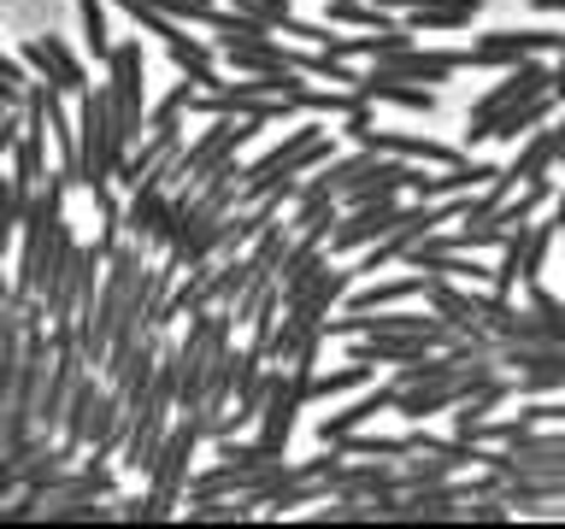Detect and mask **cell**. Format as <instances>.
Instances as JSON below:
<instances>
[{
    "instance_id": "6da1fadb",
    "label": "cell",
    "mask_w": 565,
    "mask_h": 529,
    "mask_svg": "<svg viewBox=\"0 0 565 529\" xmlns=\"http://www.w3.org/2000/svg\"><path fill=\"white\" fill-rule=\"evenodd\" d=\"M100 95H106V130H113L106 153H113V165H118L124 148L141 136V112H148V60H141V42H113Z\"/></svg>"
},
{
    "instance_id": "7a4b0ae2",
    "label": "cell",
    "mask_w": 565,
    "mask_h": 529,
    "mask_svg": "<svg viewBox=\"0 0 565 529\" xmlns=\"http://www.w3.org/2000/svg\"><path fill=\"white\" fill-rule=\"evenodd\" d=\"M194 447H201V418H194V412H177V418L166 423V441H159L153 465L141 471V476H148V500H153L159 518H166V511L183 500V483H189V471H194Z\"/></svg>"
},
{
    "instance_id": "3957f363",
    "label": "cell",
    "mask_w": 565,
    "mask_h": 529,
    "mask_svg": "<svg viewBox=\"0 0 565 529\" xmlns=\"http://www.w3.org/2000/svg\"><path fill=\"white\" fill-rule=\"evenodd\" d=\"M71 130H77V183L88 194L113 188V153H106V95L100 88H83V95H71Z\"/></svg>"
},
{
    "instance_id": "277c9868",
    "label": "cell",
    "mask_w": 565,
    "mask_h": 529,
    "mask_svg": "<svg viewBox=\"0 0 565 529\" xmlns=\"http://www.w3.org/2000/svg\"><path fill=\"white\" fill-rule=\"evenodd\" d=\"M259 130H265L259 118H218L212 130L183 141V148H177V159H183V183H201V176H212L218 165H230V159H236Z\"/></svg>"
},
{
    "instance_id": "5b68a950",
    "label": "cell",
    "mask_w": 565,
    "mask_h": 529,
    "mask_svg": "<svg viewBox=\"0 0 565 529\" xmlns=\"http://www.w3.org/2000/svg\"><path fill=\"white\" fill-rule=\"evenodd\" d=\"M565 35L559 30H489L477 35V47L459 53V71H507L512 60H530V53H542V60H559Z\"/></svg>"
},
{
    "instance_id": "8992f818",
    "label": "cell",
    "mask_w": 565,
    "mask_h": 529,
    "mask_svg": "<svg viewBox=\"0 0 565 529\" xmlns=\"http://www.w3.org/2000/svg\"><path fill=\"white\" fill-rule=\"evenodd\" d=\"M18 65H24V71H35V83H47L53 88V95H83V88H88V65L77 60V47H71L65 42V35H30V42L24 47H18Z\"/></svg>"
},
{
    "instance_id": "52a82bcc",
    "label": "cell",
    "mask_w": 565,
    "mask_h": 529,
    "mask_svg": "<svg viewBox=\"0 0 565 529\" xmlns=\"http://www.w3.org/2000/svg\"><path fill=\"white\" fill-rule=\"evenodd\" d=\"M554 112H559V88L554 95H536V100H519V106H501L489 118H466V153L483 148V141H519L536 123H554Z\"/></svg>"
},
{
    "instance_id": "ba28073f",
    "label": "cell",
    "mask_w": 565,
    "mask_h": 529,
    "mask_svg": "<svg viewBox=\"0 0 565 529\" xmlns=\"http://www.w3.org/2000/svg\"><path fill=\"white\" fill-rule=\"evenodd\" d=\"M353 95L365 106H401V112H436V88L430 83H401V77H383V71H360L353 77Z\"/></svg>"
},
{
    "instance_id": "9c48e42d",
    "label": "cell",
    "mask_w": 565,
    "mask_h": 529,
    "mask_svg": "<svg viewBox=\"0 0 565 529\" xmlns=\"http://www.w3.org/2000/svg\"><path fill=\"white\" fill-rule=\"evenodd\" d=\"M459 506H466V483L441 476V483L401 488L395 506H388V518H459Z\"/></svg>"
},
{
    "instance_id": "30bf717a",
    "label": "cell",
    "mask_w": 565,
    "mask_h": 529,
    "mask_svg": "<svg viewBox=\"0 0 565 529\" xmlns=\"http://www.w3.org/2000/svg\"><path fill=\"white\" fill-rule=\"evenodd\" d=\"M371 71H383V77H401V83H448L459 71V53H424V47H395L383 53V60H371Z\"/></svg>"
},
{
    "instance_id": "8fae6325",
    "label": "cell",
    "mask_w": 565,
    "mask_h": 529,
    "mask_svg": "<svg viewBox=\"0 0 565 529\" xmlns=\"http://www.w3.org/2000/svg\"><path fill=\"white\" fill-rule=\"evenodd\" d=\"M477 12H483V0H430V7L401 12V30L406 35H448V30H466Z\"/></svg>"
},
{
    "instance_id": "7c38bea8",
    "label": "cell",
    "mask_w": 565,
    "mask_h": 529,
    "mask_svg": "<svg viewBox=\"0 0 565 529\" xmlns=\"http://www.w3.org/2000/svg\"><path fill=\"white\" fill-rule=\"evenodd\" d=\"M383 488H395V458H360V465H335L324 476V500L330 494H383Z\"/></svg>"
},
{
    "instance_id": "4fadbf2b",
    "label": "cell",
    "mask_w": 565,
    "mask_h": 529,
    "mask_svg": "<svg viewBox=\"0 0 565 529\" xmlns=\"http://www.w3.org/2000/svg\"><path fill=\"white\" fill-rule=\"evenodd\" d=\"M95 400H100V382L95 370H83L77 382H71V400H65V418H60V441L65 447H88V430H95Z\"/></svg>"
},
{
    "instance_id": "5bb4252c",
    "label": "cell",
    "mask_w": 565,
    "mask_h": 529,
    "mask_svg": "<svg viewBox=\"0 0 565 529\" xmlns=\"http://www.w3.org/2000/svg\"><path fill=\"white\" fill-rule=\"evenodd\" d=\"M388 400H395V382H383V388H371V395L348 400L342 412H330L324 423H318V441H335V435H348V430H365L377 412H388Z\"/></svg>"
},
{
    "instance_id": "9a60e30c",
    "label": "cell",
    "mask_w": 565,
    "mask_h": 529,
    "mask_svg": "<svg viewBox=\"0 0 565 529\" xmlns=\"http://www.w3.org/2000/svg\"><path fill=\"white\" fill-rule=\"evenodd\" d=\"M501 500L507 511H536L565 500V476H501Z\"/></svg>"
},
{
    "instance_id": "2e32d148",
    "label": "cell",
    "mask_w": 565,
    "mask_h": 529,
    "mask_svg": "<svg viewBox=\"0 0 565 529\" xmlns=\"http://www.w3.org/2000/svg\"><path fill=\"white\" fill-rule=\"evenodd\" d=\"M424 289V271L413 277H388V282H365V289H348L342 294V306L348 312H377V306H401V300H418Z\"/></svg>"
},
{
    "instance_id": "e0dca14e",
    "label": "cell",
    "mask_w": 565,
    "mask_h": 529,
    "mask_svg": "<svg viewBox=\"0 0 565 529\" xmlns=\"http://www.w3.org/2000/svg\"><path fill=\"white\" fill-rule=\"evenodd\" d=\"M330 447L342 458H406L413 453V435H360V430H348V435H335Z\"/></svg>"
},
{
    "instance_id": "ac0fdd59",
    "label": "cell",
    "mask_w": 565,
    "mask_h": 529,
    "mask_svg": "<svg viewBox=\"0 0 565 529\" xmlns=\"http://www.w3.org/2000/svg\"><path fill=\"white\" fill-rule=\"evenodd\" d=\"M183 500H189L194 523H242V518H254V506H247L242 494H183Z\"/></svg>"
},
{
    "instance_id": "d6986e66",
    "label": "cell",
    "mask_w": 565,
    "mask_h": 529,
    "mask_svg": "<svg viewBox=\"0 0 565 529\" xmlns=\"http://www.w3.org/2000/svg\"><path fill=\"white\" fill-rule=\"evenodd\" d=\"M371 382V365H360V359H348L342 370H324V377H307V400H342V395H353V388H365Z\"/></svg>"
},
{
    "instance_id": "ffe728a7",
    "label": "cell",
    "mask_w": 565,
    "mask_h": 529,
    "mask_svg": "<svg viewBox=\"0 0 565 529\" xmlns=\"http://www.w3.org/2000/svg\"><path fill=\"white\" fill-rule=\"evenodd\" d=\"M324 24H342V30H401V18H388L383 7H360V0H324Z\"/></svg>"
},
{
    "instance_id": "44dd1931",
    "label": "cell",
    "mask_w": 565,
    "mask_h": 529,
    "mask_svg": "<svg viewBox=\"0 0 565 529\" xmlns=\"http://www.w3.org/2000/svg\"><path fill=\"white\" fill-rule=\"evenodd\" d=\"M212 447H218V465H259V458H282L271 447H259V441H236V435L212 441Z\"/></svg>"
},
{
    "instance_id": "7402d4cb",
    "label": "cell",
    "mask_w": 565,
    "mask_h": 529,
    "mask_svg": "<svg viewBox=\"0 0 565 529\" xmlns=\"http://www.w3.org/2000/svg\"><path fill=\"white\" fill-rule=\"evenodd\" d=\"M524 289H530V312H536L547 330H559V335H565V300H559L554 289H542V282H524Z\"/></svg>"
},
{
    "instance_id": "603a6c76",
    "label": "cell",
    "mask_w": 565,
    "mask_h": 529,
    "mask_svg": "<svg viewBox=\"0 0 565 529\" xmlns=\"http://www.w3.org/2000/svg\"><path fill=\"white\" fill-rule=\"evenodd\" d=\"M148 7L166 12L171 24H183V18H189V24H206V18H212V0H148Z\"/></svg>"
},
{
    "instance_id": "cb8c5ba5",
    "label": "cell",
    "mask_w": 565,
    "mask_h": 529,
    "mask_svg": "<svg viewBox=\"0 0 565 529\" xmlns=\"http://www.w3.org/2000/svg\"><path fill=\"white\" fill-rule=\"evenodd\" d=\"M230 7H236V12H254V18H265V24H282V18H295V7H289V0H230Z\"/></svg>"
},
{
    "instance_id": "d4e9b609",
    "label": "cell",
    "mask_w": 565,
    "mask_h": 529,
    "mask_svg": "<svg viewBox=\"0 0 565 529\" xmlns=\"http://www.w3.org/2000/svg\"><path fill=\"white\" fill-rule=\"evenodd\" d=\"M18 123H24V106H7V100H0V153H12Z\"/></svg>"
},
{
    "instance_id": "484cf974",
    "label": "cell",
    "mask_w": 565,
    "mask_h": 529,
    "mask_svg": "<svg viewBox=\"0 0 565 529\" xmlns=\"http://www.w3.org/2000/svg\"><path fill=\"white\" fill-rule=\"evenodd\" d=\"M371 7H383V12H413V7H430V0H371Z\"/></svg>"
},
{
    "instance_id": "4316f807",
    "label": "cell",
    "mask_w": 565,
    "mask_h": 529,
    "mask_svg": "<svg viewBox=\"0 0 565 529\" xmlns=\"http://www.w3.org/2000/svg\"><path fill=\"white\" fill-rule=\"evenodd\" d=\"M536 12H547V18H559V12H565V0H536Z\"/></svg>"
}]
</instances>
